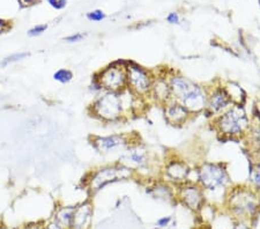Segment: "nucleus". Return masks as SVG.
Here are the masks:
<instances>
[{
	"label": "nucleus",
	"instance_id": "f257e3e1",
	"mask_svg": "<svg viewBox=\"0 0 260 229\" xmlns=\"http://www.w3.org/2000/svg\"><path fill=\"white\" fill-rule=\"evenodd\" d=\"M197 183L203 187L207 204L214 207H222L225 195L232 187L233 181L223 162L204 161L194 168Z\"/></svg>",
	"mask_w": 260,
	"mask_h": 229
},
{
	"label": "nucleus",
	"instance_id": "f03ea898",
	"mask_svg": "<svg viewBox=\"0 0 260 229\" xmlns=\"http://www.w3.org/2000/svg\"><path fill=\"white\" fill-rule=\"evenodd\" d=\"M168 79L173 100L185 107L193 116L204 114L207 104V86L191 80L190 78L175 71H169Z\"/></svg>",
	"mask_w": 260,
	"mask_h": 229
},
{
	"label": "nucleus",
	"instance_id": "7ed1b4c3",
	"mask_svg": "<svg viewBox=\"0 0 260 229\" xmlns=\"http://www.w3.org/2000/svg\"><path fill=\"white\" fill-rule=\"evenodd\" d=\"M222 210L232 220H241L252 224L260 213L259 192L249 185H233L225 195Z\"/></svg>",
	"mask_w": 260,
	"mask_h": 229
},
{
	"label": "nucleus",
	"instance_id": "20e7f679",
	"mask_svg": "<svg viewBox=\"0 0 260 229\" xmlns=\"http://www.w3.org/2000/svg\"><path fill=\"white\" fill-rule=\"evenodd\" d=\"M117 162L131 169L137 177L145 176L147 182L158 178L161 175L162 166H157L156 155L138 139L133 140L123 152L119 153Z\"/></svg>",
	"mask_w": 260,
	"mask_h": 229
},
{
	"label": "nucleus",
	"instance_id": "39448f33",
	"mask_svg": "<svg viewBox=\"0 0 260 229\" xmlns=\"http://www.w3.org/2000/svg\"><path fill=\"white\" fill-rule=\"evenodd\" d=\"M213 130L221 139L241 140L250 127V117L244 104H233L223 114L212 119Z\"/></svg>",
	"mask_w": 260,
	"mask_h": 229
},
{
	"label": "nucleus",
	"instance_id": "423d86ee",
	"mask_svg": "<svg viewBox=\"0 0 260 229\" xmlns=\"http://www.w3.org/2000/svg\"><path fill=\"white\" fill-rule=\"evenodd\" d=\"M89 112L94 118L103 123H118L127 119L121 94L115 91L104 90L95 96Z\"/></svg>",
	"mask_w": 260,
	"mask_h": 229
},
{
	"label": "nucleus",
	"instance_id": "0eeeda50",
	"mask_svg": "<svg viewBox=\"0 0 260 229\" xmlns=\"http://www.w3.org/2000/svg\"><path fill=\"white\" fill-rule=\"evenodd\" d=\"M136 177V174L131 169L121 166L118 162H115L112 165L99 167L88 174L85 186L90 193H96L114 183L133 180Z\"/></svg>",
	"mask_w": 260,
	"mask_h": 229
},
{
	"label": "nucleus",
	"instance_id": "6e6552de",
	"mask_svg": "<svg viewBox=\"0 0 260 229\" xmlns=\"http://www.w3.org/2000/svg\"><path fill=\"white\" fill-rule=\"evenodd\" d=\"M126 74L127 89L137 96L148 99L155 79L154 71L134 61H126Z\"/></svg>",
	"mask_w": 260,
	"mask_h": 229
},
{
	"label": "nucleus",
	"instance_id": "1a4fd4ad",
	"mask_svg": "<svg viewBox=\"0 0 260 229\" xmlns=\"http://www.w3.org/2000/svg\"><path fill=\"white\" fill-rule=\"evenodd\" d=\"M94 78L100 82L103 90L120 93L127 88L126 61L118 60L99 71Z\"/></svg>",
	"mask_w": 260,
	"mask_h": 229
},
{
	"label": "nucleus",
	"instance_id": "9d476101",
	"mask_svg": "<svg viewBox=\"0 0 260 229\" xmlns=\"http://www.w3.org/2000/svg\"><path fill=\"white\" fill-rule=\"evenodd\" d=\"M194 174V169L187 163V161L174 155L162 163L160 177L163 181L177 187L187 182H193L192 176Z\"/></svg>",
	"mask_w": 260,
	"mask_h": 229
},
{
	"label": "nucleus",
	"instance_id": "9b49d317",
	"mask_svg": "<svg viewBox=\"0 0 260 229\" xmlns=\"http://www.w3.org/2000/svg\"><path fill=\"white\" fill-rule=\"evenodd\" d=\"M176 201L197 215L200 214L207 204L203 187L196 182H187L176 187Z\"/></svg>",
	"mask_w": 260,
	"mask_h": 229
},
{
	"label": "nucleus",
	"instance_id": "f8f14e48",
	"mask_svg": "<svg viewBox=\"0 0 260 229\" xmlns=\"http://www.w3.org/2000/svg\"><path fill=\"white\" fill-rule=\"evenodd\" d=\"M137 138L126 133H115L109 136H94L90 138L91 145L100 154H115L123 152Z\"/></svg>",
	"mask_w": 260,
	"mask_h": 229
},
{
	"label": "nucleus",
	"instance_id": "ddd939ff",
	"mask_svg": "<svg viewBox=\"0 0 260 229\" xmlns=\"http://www.w3.org/2000/svg\"><path fill=\"white\" fill-rule=\"evenodd\" d=\"M207 87V104L204 115H206L208 118L214 119L217 116L223 114L225 110H228L233 106V102L229 97L227 90L224 89L223 83H214V85Z\"/></svg>",
	"mask_w": 260,
	"mask_h": 229
},
{
	"label": "nucleus",
	"instance_id": "4468645a",
	"mask_svg": "<svg viewBox=\"0 0 260 229\" xmlns=\"http://www.w3.org/2000/svg\"><path fill=\"white\" fill-rule=\"evenodd\" d=\"M163 111V117L166 122L175 127H182L194 117L185 107L182 106L176 100H170L169 102L161 107Z\"/></svg>",
	"mask_w": 260,
	"mask_h": 229
},
{
	"label": "nucleus",
	"instance_id": "2eb2a0df",
	"mask_svg": "<svg viewBox=\"0 0 260 229\" xmlns=\"http://www.w3.org/2000/svg\"><path fill=\"white\" fill-rule=\"evenodd\" d=\"M168 76H169V70L161 71L158 73L155 72V79L148 97L150 102L157 104L160 107L169 102L170 100H173Z\"/></svg>",
	"mask_w": 260,
	"mask_h": 229
},
{
	"label": "nucleus",
	"instance_id": "dca6fc26",
	"mask_svg": "<svg viewBox=\"0 0 260 229\" xmlns=\"http://www.w3.org/2000/svg\"><path fill=\"white\" fill-rule=\"evenodd\" d=\"M146 193L154 201L162 203H177L176 201V186L163 181L161 177L148 181L146 185Z\"/></svg>",
	"mask_w": 260,
	"mask_h": 229
},
{
	"label": "nucleus",
	"instance_id": "f3484780",
	"mask_svg": "<svg viewBox=\"0 0 260 229\" xmlns=\"http://www.w3.org/2000/svg\"><path fill=\"white\" fill-rule=\"evenodd\" d=\"M94 205L90 201L80 203L74 207L71 229H90L93 223Z\"/></svg>",
	"mask_w": 260,
	"mask_h": 229
},
{
	"label": "nucleus",
	"instance_id": "a211bd4d",
	"mask_svg": "<svg viewBox=\"0 0 260 229\" xmlns=\"http://www.w3.org/2000/svg\"><path fill=\"white\" fill-rule=\"evenodd\" d=\"M75 206H60L58 207L56 212H54L53 221L57 224H59L61 228L64 229H71V224H72L73 213H74Z\"/></svg>",
	"mask_w": 260,
	"mask_h": 229
},
{
	"label": "nucleus",
	"instance_id": "6ab92c4d",
	"mask_svg": "<svg viewBox=\"0 0 260 229\" xmlns=\"http://www.w3.org/2000/svg\"><path fill=\"white\" fill-rule=\"evenodd\" d=\"M224 89L227 90L233 104H244L246 100V94L242 87L237 82L228 81L223 83Z\"/></svg>",
	"mask_w": 260,
	"mask_h": 229
},
{
	"label": "nucleus",
	"instance_id": "aec40b11",
	"mask_svg": "<svg viewBox=\"0 0 260 229\" xmlns=\"http://www.w3.org/2000/svg\"><path fill=\"white\" fill-rule=\"evenodd\" d=\"M249 186L259 192L260 191V163L251 166L249 172Z\"/></svg>",
	"mask_w": 260,
	"mask_h": 229
},
{
	"label": "nucleus",
	"instance_id": "412c9836",
	"mask_svg": "<svg viewBox=\"0 0 260 229\" xmlns=\"http://www.w3.org/2000/svg\"><path fill=\"white\" fill-rule=\"evenodd\" d=\"M73 77H74L73 72L69 69H59L53 73L54 80L59 83H62V85H66V83L72 81Z\"/></svg>",
	"mask_w": 260,
	"mask_h": 229
},
{
	"label": "nucleus",
	"instance_id": "4be33fe9",
	"mask_svg": "<svg viewBox=\"0 0 260 229\" xmlns=\"http://www.w3.org/2000/svg\"><path fill=\"white\" fill-rule=\"evenodd\" d=\"M29 56H30V53H29V52H16V53H13V55L7 56L6 58H4V59L2 60V62H0V68H3V69L6 68V66H8V65L14 64V62H18V61L26 59V58H28Z\"/></svg>",
	"mask_w": 260,
	"mask_h": 229
},
{
	"label": "nucleus",
	"instance_id": "5701e85b",
	"mask_svg": "<svg viewBox=\"0 0 260 229\" xmlns=\"http://www.w3.org/2000/svg\"><path fill=\"white\" fill-rule=\"evenodd\" d=\"M87 19L89 21H93V22H100V21H103L106 19V14H104L103 11L101 10H95L91 12H88L87 13Z\"/></svg>",
	"mask_w": 260,
	"mask_h": 229
},
{
	"label": "nucleus",
	"instance_id": "b1692460",
	"mask_svg": "<svg viewBox=\"0 0 260 229\" xmlns=\"http://www.w3.org/2000/svg\"><path fill=\"white\" fill-rule=\"evenodd\" d=\"M48 26L47 24H37V26L32 27L31 29H29L28 30V35L30 37H36V36H40L43 34L44 31H47Z\"/></svg>",
	"mask_w": 260,
	"mask_h": 229
},
{
	"label": "nucleus",
	"instance_id": "393cba45",
	"mask_svg": "<svg viewBox=\"0 0 260 229\" xmlns=\"http://www.w3.org/2000/svg\"><path fill=\"white\" fill-rule=\"evenodd\" d=\"M85 37H86V34H82V32H75V34L65 37L64 41L67 42V43H79V42L85 40Z\"/></svg>",
	"mask_w": 260,
	"mask_h": 229
},
{
	"label": "nucleus",
	"instance_id": "a878e982",
	"mask_svg": "<svg viewBox=\"0 0 260 229\" xmlns=\"http://www.w3.org/2000/svg\"><path fill=\"white\" fill-rule=\"evenodd\" d=\"M173 222V216L171 215H168V216H162L156 221V227L160 228V229H165L168 228Z\"/></svg>",
	"mask_w": 260,
	"mask_h": 229
},
{
	"label": "nucleus",
	"instance_id": "bb28decb",
	"mask_svg": "<svg viewBox=\"0 0 260 229\" xmlns=\"http://www.w3.org/2000/svg\"><path fill=\"white\" fill-rule=\"evenodd\" d=\"M232 229H252L250 222L241 221V220H233V228Z\"/></svg>",
	"mask_w": 260,
	"mask_h": 229
},
{
	"label": "nucleus",
	"instance_id": "cd10ccee",
	"mask_svg": "<svg viewBox=\"0 0 260 229\" xmlns=\"http://www.w3.org/2000/svg\"><path fill=\"white\" fill-rule=\"evenodd\" d=\"M50 6L56 8V10H62L66 6V0H48Z\"/></svg>",
	"mask_w": 260,
	"mask_h": 229
},
{
	"label": "nucleus",
	"instance_id": "c85d7f7f",
	"mask_svg": "<svg viewBox=\"0 0 260 229\" xmlns=\"http://www.w3.org/2000/svg\"><path fill=\"white\" fill-rule=\"evenodd\" d=\"M167 21H168V23H170V24H180V18H179L178 13H176V12H173V13L168 14Z\"/></svg>",
	"mask_w": 260,
	"mask_h": 229
},
{
	"label": "nucleus",
	"instance_id": "c756f323",
	"mask_svg": "<svg viewBox=\"0 0 260 229\" xmlns=\"http://www.w3.org/2000/svg\"><path fill=\"white\" fill-rule=\"evenodd\" d=\"M44 229H64V228H61V227L59 226V224H57V223L54 222L53 220H52V221L50 222V223H48L47 226H44Z\"/></svg>",
	"mask_w": 260,
	"mask_h": 229
},
{
	"label": "nucleus",
	"instance_id": "7c9ffc66",
	"mask_svg": "<svg viewBox=\"0 0 260 229\" xmlns=\"http://www.w3.org/2000/svg\"><path fill=\"white\" fill-rule=\"evenodd\" d=\"M19 2L24 6H30L34 5V4H36L39 0H19Z\"/></svg>",
	"mask_w": 260,
	"mask_h": 229
},
{
	"label": "nucleus",
	"instance_id": "2f4dec72",
	"mask_svg": "<svg viewBox=\"0 0 260 229\" xmlns=\"http://www.w3.org/2000/svg\"><path fill=\"white\" fill-rule=\"evenodd\" d=\"M7 28H8V23L6 22V21L0 20V34H2V32L5 31Z\"/></svg>",
	"mask_w": 260,
	"mask_h": 229
},
{
	"label": "nucleus",
	"instance_id": "473e14b6",
	"mask_svg": "<svg viewBox=\"0 0 260 229\" xmlns=\"http://www.w3.org/2000/svg\"><path fill=\"white\" fill-rule=\"evenodd\" d=\"M24 229H44V226H40V224H29Z\"/></svg>",
	"mask_w": 260,
	"mask_h": 229
},
{
	"label": "nucleus",
	"instance_id": "72a5a7b5",
	"mask_svg": "<svg viewBox=\"0 0 260 229\" xmlns=\"http://www.w3.org/2000/svg\"><path fill=\"white\" fill-rule=\"evenodd\" d=\"M194 229H211V227H209L208 224H206V223H203V224H200V226L196 227Z\"/></svg>",
	"mask_w": 260,
	"mask_h": 229
},
{
	"label": "nucleus",
	"instance_id": "f704fd0d",
	"mask_svg": "<svg viewBox=\"0 0 260 229\" xmlns=\"http://www.w3.org/2000/svg\"><path fill=\"white\" fill-rule=\"evenodd\" d=\"M0 229H11V228H8L6 226H0Z\"/></svg>",
	"mask_w": 260,
	"mask_h": 229
}]
</instances>
